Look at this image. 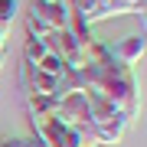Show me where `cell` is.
Wrapping results in <instances>:
<instances>
[{
	"label": "cell",
	"mask_w": 147,
	"mask_h": 147,
	"mask_svg": "<svg viewBox=\"0 0 147 147\" xmlns=\"http://www.w3.org/2000/svg\"><path fill=\"white\" fill-rule=\"evenodd\" d=\"M98 95H105L121 115H127V118L137 115V82H134L131 69H124L118 62H105L101 65V88H98Z\"/></svg>",
	"instance_id": "6da1fadb"
},
{
	"label": "cell",
	"mask_w": 147,
	"mask_h": 147,
	"mask_svg": "<svg viewBox=\"0 0 147 147\" xmlns=\"http://www.w3.org/2000/svg\"><path fill=\"white\" fill-rule=\"evenodd\" d=\"M39 3H56V0H39Z\"/></svg>",
	"instance_id": "8fae6325"
},
{
	"label": "cell",
	"mask_w": 147,
	"mask_h": 147,
	"mask_svg": "<svg viewBox=\"0 0 147 147\" xmlns=\"http://www.w3.org/2000/svg\"><path fill=\"white\" fill-rule=\"evenodd\" d=\"M33 69H39V72H46V75H65V69H69V65H65L59 56L46 53V56H42V59H39V62L33 65Z\"/></svg>",
	"instance_id": "8992f818"
},
{
	"label": "cell",
	"mask_w": 147,
	"mask_h": 147,
	"mask_svg": "<svg viewBox=\"0 0 147 147\" xmlns=\"http://www.w3.org/2000/svg\"><path fill=\"white\" fill-rule=\"evenodd\" d=\"M3 46H7V33L0 30V56H3Z\"/></svg>",
	"instance_id": "30bf717a"
},
{
	"label": "cell",
	"mask_w": 147,
	"mask_h": 147,
	"mask_svg": "<svg viewBox=\"0 0 147 147\" xmlns=\"http://www.w3.org/2000/svg\"><path fill=\"white\" fill-rule=\"evenodd\" d=\"M46 53H49V49H46V42H42V39L26 36V46H23V62H26V65H36Z\"/></svg>",
	"instance_id": "5b68a950"
},
{
	"label": "cell",
	"mask_w": 147,
	"mask_h": 147,
	"mask_svg": "<svg viewBox=\"0 0 147 147\" xmlns=\"http://www.w3.org/2000/svg\"><path fill=\"white\" fill-rule=\"evenodd\" d=\"M30 13L39 16L49 30H69V23H72V7H69V0H56V3H39V0H33Z\"/></svg>",
	"instance_id": "3957f363"
},
{
	"label": "cell",
	"mask_w": 147,
	"mask_h": 147,
	"mask_svg": "<svg viewBox=\"0 0 147 147\" xmlns=\"http://www.w3.org/2000/svg\"><path fill=\"white\" fill-rule=\"evenodd\" d=\"M23 137H0V147H20Z\"/></svg>",
	"instance_id": "9c48e42d"
},
{
	"label": "cell",
	"mask_w": 147,
	"mask_h": 147,
	"mask_svg": "<svg viewBox=\"0 0 147 147\" xmlns=\"http://www.w3.org/2000/svg\"><path fill=\"white\" fill-rule=\"evenodd\" d=\"M13 16H16V0H0V30H10V23H13Z\"/></svg>",
	"instance_id": "52a82bcc"
},
{
	"label": "cell",
	"mask_w": 147,
	"mask_h": 147,
	"mask_svg": "<svg viewBox=\"0 0 147 147\" xmlns=\"http://www.w3.org/2000/svg\"><path fill=\"white\" fill-rule=\"evenodd\" d=\"M0 65H3V56H0Z\"/></svg>",
	"instance_id": "7c38bea8"
},
{
	"label": "cell",
	"mask_w": 147,
	"mask_h": 147,
	"mask_svg": "<svg viewBox=\"0 0 147 147\" xmlns=\"http://www.w3.org/2000/svg\"><path fill=\"white\" fill-rule=\"evenodd\" d=\"M144 49H147L144 33H134V36H124V39L111 42V46H108V53H111V59H115L118 65L131 69L134 62H141V59H144Z\"/></svg>",
	"instance_id": "277c9868"
},
{
	"label": "cell",
	"mask_w": 147,
	"mask_h": 147,
	"mask_svg": "<svg viewBox=\"0 0 147 147\" xmlns=\"http://www.w3.org/2000/svg\"><path fill=\"white\" fill-rule=\"evenodd\" d=\"M20 147H46V144H42L36 134H30V137H23V144H20Z\"/></svg>",
	"instance_id": "ba28073f"
},
{
	"label": "cell",
	"mask_w": 147,
	"mask_h": 147,
	"mask_svg": "<svg viewBox=\"0 0 147 147\" xmlns=\"http://www.w3.org/2000/svg\"><path fill=\"white\" fill-rule=\"evenodd\" d=\"M30 124H33V134H36L46 147H88V144H85V137L75 131L72 124L59 121L56 115L39 118V121H30Z\"/></svg>",
	"instance_id": "7a4b0ae2"
}]
</instances>
